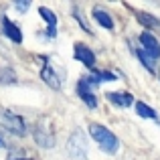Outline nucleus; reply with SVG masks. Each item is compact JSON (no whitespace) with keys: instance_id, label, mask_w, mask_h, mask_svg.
<instances>
[{"instance_id":"7ed1b4c3","label":"nucleus","mask_w":160,"mask_h":160,"mask_svg":"<svg viewBox=\"0 0 160 160\" xmlns=\"http://www.w3.org/2000/svg\"><path fill=\"white\" fill-rule=\"evenodd\" d=\"M0 126L4 130H8L14 136H24L27 134V124L20 116L8 112V109H0Z\"/></svg>"},{"instance_id":"1a4fd4ad","label":"nucleus","mask_w":160,"mask_h":160,"mask_svg":"<svg viewBox=\"0 0 160 160\" xmlns=\"http://www.w3.org/2000/svg\"><path fill=\"white\" fill-rule=\"evenodd\" d=\"M2 28H4V35H6L12 43H16V45L22 43V32H20V28H18L16 22H12L10 18L4 16V18H2Z\"/></svg>"},{"instance_id":"9d476101","label":"nucleus","mask_w":160,"mask_h":160,"mask_svg":"<svg viewBox=\"0 0 160 160\" xmlns=\"http://www.w3.org/2000/svg\"><path fill=\"white\" fill-rule=\"evenodd\" d=\"M108 102H112L116 108H128L134 103V98L128 91H118V93H108Z\"/></svg>"},{"instance_id":"dca6fc26","label":"nucleus","mask_w":160,"mask_h":160,"mask_svg":"<svg viewBox=\"0 0 160 160\" xmlns=\"http://www.w3.org/2000/svg\"><path fill=\"white\" fill-rule=\"evenodd\" d=\"M14 81H16V77H14V71L10 67L0 69V83H14Z\"/></svg>"},{"instance_id":"f03ea898","label":"nucleus","mask_w":160,"mask_h":160,"mask_svg":"<svg viewBox=\"0 0 160 160\" xmlns=\"http://www.w3.org/2000/svg\"><path fill=\"white\" fill-rule=\"evenodd\" d=\"M87 146H89V142H87L85 134L81 130H75L69 136V140H67V152H69V156L73 160H85L87 158Z\"/></svg>"},{"instance_id":"6e6552de","label":"nucleus","mask_w":160,"mask_h":160,"mask_svg":"<svg viewBox=\"0 0 160 160\" xmlns=\"http://www.w3.org/2000/svg\"><path fill=\"white\" fill-rule=\"evenodd\" d=\"M75 59L81 61L83 65L89 67V69H93V67H95V55H93V51H91L89 47H85L83 43L75 45Z\"/></svg>"},{"instance_id":"20e7f679","label":"nucleus","mask_w":160,"mask_h":160,"mask_svg":"<svg viewBox=\"0 0 160 160\" xmlns=\"http://www.w3.org/2000/svg\"><path fill=\"white\" fill-rule=\"evenodd\" d=\"M32 136H35V142L41 148H53L55 146V134H53V128H51L49 122H39V124H35Z\"/></svg>"},{"instance_id":"6ab92c4d","label":"nucleus","mask_w":160,"mask_h":160,"mask_svg":"<svg viewBox=\"0 0 160 160\" xmlns=\"http://www.w3.org/2000/svg\"><path fill=\"white\" fill-rule=\"evenodd\" d=\"M28 6H31V0H18V2H14V8L18 12H27Z\"/></svg>"},{"instance_id":"f8f14e48","label":"nucleus","mask_w":160,"mask_h":160,"mask_svg":"<svg viewBox=\"0 0 160 160\" xmlns=\"http://www.w3.org/2000/svg\"><path fill=\"white\" fill-rule=\"evenodd\" d=\"M134 14H136V18L140 20V24H142V27L152 28V31L160 28V18H156V16L148 14V12H140V10H134Z\"/></svg>"},{"instance_id":"f3484780","label":"nucleus","mask_w":160,"mask_h":160,"mask_svg":"<svg viewBox=\"0 0 160 160\" xmlns=\"http://www.w3.org/2000/svg\"><path fill=\"white\" fill-rule=\"evenodd\" d=\"M93 79L95 81H113L116 79V75L113 73H109V71H93Z\"/></svg>"},{"instance_id":"2eb2a0df","label":"nucleus","mask_w":160,"mask_h":160,"mask_svg":"<svg viewBox=\"0 0 160 160\" xmlns=\"http://www.w3.org/2000/svg\"><path fill=\"white\" fill-rule=\"evenodd\" d=\"M138 59L142 61V65H144L148 71H154V61H156V59H154V57H150V55L146 53L144 49H140V51H138Z\"/></svg>"},{"instance_id":"39448f33","label":"nucleus","mask_w":160,"mask_h":160,"mask_svg":"<svg viewBox=\"0 0 160 160\" xmlns=\"http://www.w3.org/2000/svg\"><path fill=\"white\" fill-rule=\"evenodd\" d=\"M43 59V69H41V79H43L45 83H47L49 87H53V89H59L61 87V75H57V71L51 67V63H49L47 57H41Z\"/></svg>"},{"instance_id":"aec40b11","label":"nucleus","mask_w":160,"mask_h":160,"mask_svg":"<svg viewBox=\"0 0 160 160\" xmlns=\"http://www.w3.org/2000/svg\"><path fill=\"white\" fill-rule=\"evenodd\" d=\"M0 148H6V142H4L2 138H0Z\"/></svg>"},{"instance_id":"a211bd4d","label":"nucleus","mask_w":160,"mask_h":160,"mask_svg":"<svg viewBox=\"0 0 160 160\" xmlns=\"http://www.w3.org/2000/svg\"><path fill=\"white\" fill-rule=\"evenodd\" d=\"M73 16L79 20V24H81V28H83V31H85V32H91V28L87 27V22L83 20V16H81V10H79V8H75V10H73Z\"/></svg>"},{"instance_id":"9b49d317","label":"nucleus","mask_w":160,"mask_h":160,"mask_svg":"<svg viewBox=\"0 0 160 160\" xmlns=\"http://www.w3.org/2000/svg\"><path fill=\"white\" fill-rule=\"evenodd\" d=\"M39 14H41V18L47 22V27H49V37H55L57 35V16H55V12L51 10V8H47V6H41Z\"/></svg>"},{"instance_id":"423d86ee","label":"nucleus","mask_w":160,"mask_h":160,"mask_svg":"<svg viewBox=\"0 0 160 160\" xmlns=\"http://www.w3.org/2000/svg\"><path fill=\"white\" fill-rule=\"evenodd\" d=\"M77 95L85 102L87 108H91V109L98 108V98H95V93H93V85L87 83L85 79H81V81L77 83Z\"/></svg>"},{"instance_id":"f257e3e1","label":"nucleus","mask_w":160,"mask_h":160,"mask_svg":"<svg viewBox=\"0 0 160 160\" xmlns=\"http://www.w3.org/2000/svg\"><path fill=\"white\" fill-rule=\"evenodd\" d=\"M89 134H91V138H93V142L106 154H113L118 150V146H120L118 136L113 132H109L106 126H102V124H89Z\"/></svg>"},{"instance_id":"0eeeda50","label":"nucleus","mask_w":160,"mask_h":160,"mask_svg":"<svg viewBox=\"0 0 160 160\" xmlns=\"http://www.w3.org/2000/svg\"><path fill=\"white\" fill-rule=\"evenodd\" d=\"M140 45H142V49H144L150 57H154V59L160 57V43H158V39L154 35H150V32H142V35H140Z\"/></svg>"},{"instance_id":"4468645a","label":"nucleus","mask_w":160,"mask_h":160,"mask_svg":"<svg viewBox=\"0 0 160 160\" xmlns=\"http://www.w3.org/2000/svg\"><path fill=\"white\" fill-rule=\"evenodd\" d=\"M136 113L140 118H148V120H156V112H154L152 108L148 106V103H142V102H138L136 103Z\"/></svg>"},{"instance_id":"ddd939ff","label":"nucleus","mask_w":160,"mask_h":160,"mask_svg":"<svg viewBox=\"0 0 160 160\" xmlns=\"http://www.w3.org/2000/svg\"><path fill=\"white\" fill-rule=\"evenodd\" d=\"M93 18L98 20V22L102 24L103 28H108V31H112V28H113V20H112V16H109L106 10H102V8H95V10H93Z\"/></svg>"}]
</instances>
